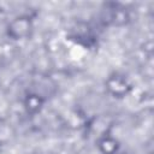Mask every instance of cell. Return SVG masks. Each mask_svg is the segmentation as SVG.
I'll list each match as a JSON object with an SVG mask.
<instances>
[{
  "label": "cell",
  "mask_w": 154,
  "mask_h": 154,
  "mask_svg": "<svg viewBox=\"0 0 154 154\" xmlns=\"http://www.w3.org/2000/svg\"><path fill=\"white\" fill-rule=\"evenodd\" d=\"M106 87L108 89V91L117 97H122L125 96L129 90H130V84L126 81L125 77L120 76V75H112L108 77V79L106 81Z\"/></svg>",
  "instance_id": "cell-2"
},
{
  "label": "cell",
  "mask_w": 154,
  "mask_h": 154,
  "mask_svg": "<svg viewBox=\"0 0 154 154\" xmlns=\"http://www.w3.org/2000/svg\"><path fill=\"white\" fill-rule=\"evenodd\" d=\"M24 106H25V109L28 111V113L30 112V113L35 114V113L40 112L41 108L43 107V100L37 94H29L25 97Z\"/></svg>",
  "instance_id": "cell-3"
},
{
  "label": "cell",
  "mask_w": 154,
  "mask_h": 154,
  "mask_svg": "<svg viewBox=\"0 0 154 154\" xmlns=\"http://www.w3.org/2000/svg\"><path fill=\"white\" fill-rule=\"evenodd\" d=\"M99 147L103 154H116L118 150V142L114 138L107 136V137H103L102 140H100Z\"/></svg>",
  "instance_id": "cell-4"
},
{
  "label": "cell",
  "mask_w": 154,
  "mask_h": 154,
  "mask_svg": "<svg viewBox=\"0 0 154 154\" xmlns=\"http://www.w3.org/2000/svg\"><path fill=\"white\" fill-rule=\"evenodd\" d=\"M34 25L29 16H19L7 25V35L13 40H25L31 36Z\"/></svg>",
  "instance_id": "cell-1"
}]
</instances>
